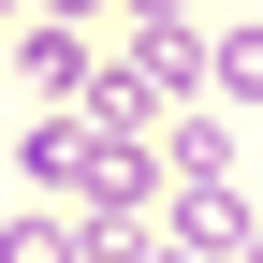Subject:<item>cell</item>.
I'll use <instances>...</instances> for the list:
<instances>
[{
  "label": "cell",
  "instance_id": "obj_4",
  "mask_svg": "<svg viewBox=\"0 0 263 263\" xmlns=\"http://www.w3.org/2000/svg\"><path fill=\"white\" fill-rule=\"evenodd\" d=\"M205 73H219V88H249V103H263V29H234V44H219Z\"/></svg>",
  "mask_w": 263,
  "mask_h": 263
},
{
  "label": "cell",
  "instance_id": "obj_2",
  "mask_svg": "<svg viewBox=\"0 0 263 263\" xmlns=\"http://www.w3.org/2000/svg\"><path fill=\"white\" fill-rule=\"evenodd\" d=\"M88 161H103L88 117H44V132H29V190H88Z\"/></svg>",
  "mask_w": 263,
  "mask_h": 263
},
{
  "label": "cell",
  "instance_id": "obj_1",
  "mask_svg": "<svg viewBox=\"0 0 263 263\" xmlns=\"http://www.w3.org/2000/svg\"><path fill=\"white\" fill-rule=\"evenodd\" d=\"M263 219L234 205V190H176V219H161V249H190V263H219V249H249Z\"/></svg>",
  "mask_w": 263,
  "mask_h": 263
},
{
  "label": "cell",
  "instance_id": "obj_5",
  "mask_svg": "<svg viewBox=\"0 0 263 263\" xmlns=\"http://www.w3.org/2000/svg\"><path fill=\"white\" fill-rule=\"evenodd\" d=\"M249 263H263V234H249Z\"/></svg>",
  "mask_w": 263,
  "mask_h": 263
},
{
  "label": "cell",
  "instance_id": "obj_3",
  "mask_svg": "<svg viewBox=\"0 0 263 263\" xmlns=\"http://www.w3.org/2000/svg\"><path fill=\"white\" fill-rule=\"evenodd\" d=\"M0 263H88V234L59 205H15V219H0Z\"/></svg>",
  "mask_w": 263,
  "mask_h": 263
}]
</instances>
